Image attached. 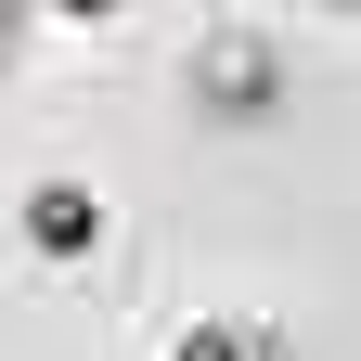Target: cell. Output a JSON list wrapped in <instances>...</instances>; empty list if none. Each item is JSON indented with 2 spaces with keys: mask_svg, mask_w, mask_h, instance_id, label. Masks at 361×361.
<instances>
[{
  "mask_svg": "<svg viewBox=\"0 0 361 361\" xmlns=\"http://www.w3.org/2000/svg\"><path fill=\"white\" fill-rule=\"evenodd\" d=\"M26 245L39 258H90V245H104V207H90L78 180H39V194H26Z\"/></svg>",
  "mask_w": 361,
  "mask_h": 361,
  "instance_id": "obj_1",
  "label": "cell"
},
{
  "mask_svg": "<svg viewBox=\"0 0 361 361\" xmlns=\"http://www.w3.org/2000/svg\"><path fill=\"white\" fill-rule=\"evenodd\" d=\"M194 90H207L219 116H245L258 90H271V65H258V39H207V65H194Z\"/></svg>",
  "mask_w": 361,
  "mask_h": 361,
  "instance_id": "obj_2",
  "label": "cell"
}]
</instances>
